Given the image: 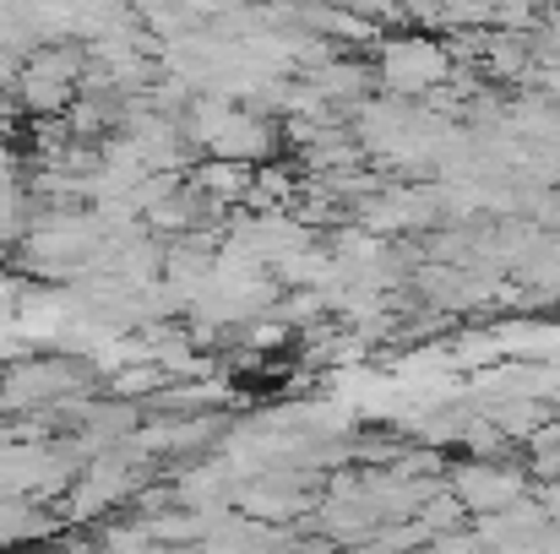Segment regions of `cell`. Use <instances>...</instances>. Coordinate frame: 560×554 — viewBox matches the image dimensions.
<instances>
[{"instance_id": "3957f363", "label": "cell", "mask_w": 560, "mask_h": 554, "mask_svg": "<svg viewBox=\"0 0 560 554\" xmlns=\"http://www.w3.org/2000/svg\"><path fill=\"white\" fill-rule=\"evenodd\" d=\"M55 522L38 511V506H27V500H0V544H27V539H44Z\"/></svg>"}, {"instance_id": "7a4b0ae2", "label": "cell", "mask_w": 560, "mask_h": 554, "mask_svg": "<svg viewBox=\"0 0 560 554\" xmlns=\"http://www.w3.org/2000/svg\"><path fill=\"white\" fill-rule=\"evenodd\" d=\"M463 511H479V517H495V511H506V506H517V495H523V473H512V468H501V462H463L457 473H452V490H446Z\"/></svg>"}, {"instance_id": "6da1fadb", "label": "cell", "mask_w": 560, "mask_h": 554, "mask_svg": "<svg viewBox=\"0 0 560 554\" xmlns=\"http://www.w3.org/2000/svg\"><path fill=\"white\" fill-rule=\"evenodd\" d=\"M446 71H452V55L435 38H386L381 60H375V76L392 93H424V87L446 82Z\"/></svg>"}]
</instances>
